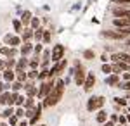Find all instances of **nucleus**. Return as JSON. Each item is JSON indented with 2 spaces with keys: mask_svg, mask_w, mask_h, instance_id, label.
Masks as SVG:
<instances>
[{
  "mask_svg": "<svg viewBox=\"0 0 130 126\" xmlns=\"http://www.w3.org/2000/svg\"><path fill=\"white\" fill-rule=\"evenodd\" d=\"M64 85H66V81H64L62 78H57V81H56V88H54L49 95L42 100L43 109H50V107H54V106L59 104L61 98H62V93H64Z\"/></svg>",
  "mask_w": 130,
  "mask_h": 126,
  "instance_id": "nucleus-1",
  "label": "nucleus"
},
{
  "mask_svg": "<svg viewBox=\"0 0 130 126\" xmlns=\"http://www.w3.org/2000/svg\"><path fill=\"white\" fill-rule=\"evenodd\" d=\"M75 76H73V81H75V85L76 87H83V83H85V79H87V68L83 66V64H80L78 60L75 62Z\"/></svg>",
  "mask_w": 130,
  "mask_h": 126,
  "instance_id": "nucleus-2",
  "label": "nucleus"
},
{
  "mask_svg": "<svg viewBox=\"0 0 130 126\" xmlns=\"http://www.w3.org/2000/svg\"><path fill=\"white\" fill-rule=\"evenodd\" d=\"M56 79H57V78H56ZM56 79H47V81H43V83L38 85V97H37L38 100H43V98L56 88Z\"/></svg>",
  "mask_w": 130,
  "mask_h": 126,
  "instance_id": "nucleus-3",
  "label": "nucleus"
},
{
  "mask_svg": "<svg viewBox=\"0 0 130 126\" xmlns=\"http://www.w3.org/2000/svg\"><path fill=\"white\" fill-rule=\"evenodd\" d=\"M106 104V98L102 97V95H92L89 98V102H87V111L89 112H94V111H101L102 107Z\"/></svg>",
  "mask_w": 130,
  "mask_h": 126,
  "instance_id": "nucleus-4",
  "label": "nucleus"
},
{
  "mask_svg": "<svg viewBox=\"0 0 130 126\" xmlns=\"http://www.w3.org/2000/svg\"><path fill=\"white\" fill-rule=\"evenodd\" d=\"M64 55H66V47H64L62 43H56V45L52 47V57H50L52 64H57L62 59H66Z\"/></svg>",
  "mask_w": 130,
  "mask_h": 126,
  "instance_id": "nucleus-5",
  "label": "nucleus"
},
{
  "mask_svg": "<svg viewBox=\"0 0 130 126\" xmlns=\"http://www.w3.org/2000/svg\"><path fill=\"white\" fill-rule=\"evenodd\" d=\"M99 36L102 40H121V41L127 40L118 29H104V31H101V33H99Z\"/></svg>",
  "mask_w": 130,
  "mask_h": 126,
  "instance_id": "nucleus-6",
  "label": "nucleus"
},
{
  "mask_svg": "<svg viewBox=\"0 0 130 126\" xmlns=\"http://www.w3.org/2000/svg\"><path fill=\"white\" fill-rule=\"evenodd\" d=\"M2 43L7 45V47H21L23 45V40H21V36L14 35V33H7L4 36V40H2Z\"/></svg>",
  "mask_w": 130,
  "mask_h": 126,
  "instance_id": "nucleus-7",
  "label": "nucleus"
},
{
  "mask_svg": "<svg viewBox=\"0 0 130 126\" xmlns=\"http://www.w3.org/2000/svg\"><path fill=\"white\" fill-rule=\"evenodd\" d=\"M111 14L115 17H121V19H130V9L128 7H123V5H115L111 9Z\"/></svg>",
  "mask_w": 130,
  "mask_h": 126,
  "instance_id": "nucleus-8",
  "label": "nucleus"
},
{
  "mask_svg": "<svg viewBox=\"0 0 130 126\" xmlns=\"http://www.w3.org/2000/svg\"><path fill=\"white\" fill-rule=\"evenodd\" d=\"M111 60L113 62H127V64H130V54L128 52H113Z\"/></svg>",
  "mask_w": 130,
  "mask_h": 126,
  "instance_id": "nucleus-9",
  "label": "nucleus"
},
{
  "mask_svg": "<svg viewBox=\"0 0 130 126\" xmlns=\"http://www.w3.org/2000/svg\"><path fill=\"white\" fill-rule=\"evenodd\" d=\"M94 87H95V73H94V71H90L89 74H87L85 83H83V90H85V92H90Z\"/></svg>",
  "mask_w": 130,
  "mask_h": 126,
  "instance_id": "nucleus-10",
  "label": "nucleus"
},
{
  "mask_svg": "<svg viewBox=\"0 0 130 126\" xmlns=\"http://www.w3.org/2000/svg\"><path fill=\"white\" fill-rule=\"evenodd\" d=\"M30 69V59L28 57H21L18 59V66H16V69L14 71H28Z\"/></svg>",
  "mask_w": 130,
  "mask_h": 126,
  "instance_id": "nucleus-11",
  "label": "nucleus"
},
{
  "mask_svg": "<svg viewBox=\"0 0 130 126\" xmlns=\"http://www.w3.org/2000/svg\"><path fill=\"white\" fill-rule=\"evenodd\" d=\"M33 49H35V45H31V41H26V43H23V45L19 47L21 57H28L31 52H33Z\"/></svg>",
  "mask_w": 130,
  "mask_h": 126,
  "instance_id": "nucleus-12",
  "label": "nucleus"
},
{
  "mask_svg": "<svg viewBox=\"0 0 130 126\" xmlns=\"http://www.w3.org/2000/svg\"><path fill=\"white\" fill-rule=\"evenodd\" d=\"M113 26H115V29L130 28V19H121V17H115V19H113Z\"/></svg>",
  "mask_w": 130,
  "mask_h": 126,
  "instance_id": "nucleus-13",
  "label": "nucleus"
},
{
  "mask_svg": "<svg viewBox=\"0 0 130 126\" xmlns=\"http://www.w3.org/2000/svg\"><path fill=\"white\" fill-rule=\"evenodd\" d=\"M33 17H35V16L31 14V10H23V12H21V17H19V19H21V23H23V26H24V28H28Z\"/></svg>",
  "mask_w": 130,
  "mask_h": 126,
  "instance_id": "nucleus-14",
  "label": "nucleus"
},
{
  "mask_svg": "<svg viewBox=\"0 0 130 126\" xmlns=\"http://www.w3.org/2000/svg\"><path fill=\"white\" fill-rule=\"evenodd\" d=\"M2 79H4L5 83H14V81H16V71H14V69H5V71L2 73Z\"/></svg>",
  "mask_w": 130,
  "mask_h": 126,
  "instance_id": "nucleus-15",
  "label": "nucleus"
},
{
  "mask_svg": "<svg viewBox=\"0 0 130 126\" xmlns=\"http://www.w3.org/2000/svg\"><path fill=\"white\" fill-rule=\"evenodd\" d=\"M120 74H113L111 73L109 76H106V79H104V83L108 85V87H118L120 85Z\"/></svg>",
  "mask_w": 130,
  "mask_h": 126,
  "instance_id": "nucleus-16",
  "label": "nucleus"
},
{
  "mask_svg": "<svg viewBox=\"0 0 130 126\" xmlns=\"http://www.w3.org/2000/svg\"><path fill=\"white\" fill-rule=\"evenodd\" d=\"M35 36V29H31L30 26L28 28L23 29V33H21V40H23V43H26V41H31Z\"/></svg>",
  "mask_w": 130,
  "mask_h": 126,
  "instance_id": "nucleus-17",
  "label": "nucleus"
},
{
  "mask_svg": "<svg viewBox=\"0 0 130 126\" xmlns=\"http://www.w3.org/2000/svg\"><path fill=\"white\" fill-rule=\"evenodd\" d=\"M108 117H109V114H108V111L101 109V111H97V116H95V121H97L99 124H104V123H108Z\"/></svg>",
  "mask_w": 130,
  "mask_h": 126,
  "instance_id": "nucleus-18",
  "label": "nucleus"
},
{
  "mask_svg": "<svg viewBox=\"0 0 130 126\" xmlns=\"http://www.w3.org/2000/svg\"><path fill=\"white\" fill-rule=\"evenodd\" d=\"M40 64H42V55H33V57L30 59V69L38 71V69H40Z\"/></svg>",
  "mask_w": 130,
  "mask_h": 126,
  "instance_id": "nucleus-19",
  "label": "nucleus"
},
{
  "mask_svg": "<svg viewBox=\"0 0 130 126\" xmlns=\"http://www.w3.org/2000/svg\"><path fill=\"white\" fill-rule=\"evenodd\" d=\"M43 35H45V26H40V28L35 31V36H33V40H35L37 43H42V41H43Z\"/></svg>",
  "mask_w": 130,
  "mask_h": 126,
  "instance_id": "nucleus-20",
  "label": "nucleus"
},
{
  "mask_svg": "<svg viewBox=\"0 0 130 126\" xmlns=\"http://www.w3.org/2000/svg\"><path fill=\"white\" fill-rule=\"evenodd\" d=\"M16 81H21L24 85L28 81V71H16Z\"/></svg>",
  "mask_w": 130,
  "mask_h": 126,
  "instance_id": "nucleus-21",
  "label": "nucleus"
},
{
  "mask_svg": "<svg viewBox=\"0 0 130 126\" xmlns=\"http://www.w3.org/2000/svg\"><path fill=\"white\" fill-rule=\"evenodd\" d=\"M12 28H14V31H16V33H23V29H24V26H23V23H21V19H18V17H16V19H12Z\"/></svg>",
  "mask_w": 130,
  "mask_h": 126,
  "instance_id": "nucleus-22",
  "label": "nucleus"
},
{
  "mask_svg": "<svg viewBox=\"0 0 130 126\" xmlns=\"http://www.w3.org/2000/svg\"><path fill=\"white\" fill-rule=\"evenodd\" d=\"M47 79H50L49 69H40V73H38V83H43V81H47Z\"/></svg>",
  "mask_w": 130,
  "mask_h": 126,
  "instance_id": "nucleus-23",
  "label": "nucleus"
},
{
  "mask_svg": "<svg viewBox=\"0 0 130 126\" xmlns=\"http://www.w3.org/2000/svg\"><path fill=\"white\" fill-rule=\"evenodd\" d=\"M40 26H43V24H42V19H40V17H37V16H35V17L31 19V23H30V28L37 31V29L40 28Z\"/></svg>",
  "mask_w": 130,
  "mask_h": 126,
  "instance_id": "nucleus-24",
  "label": "nucleus"
},
{
  "mask_svg": "<svg viewBox=\"0 0 130 126\" xmlns=\"http://www.w3.org/2000/svg\"><path fill=\"white\" fill-rule=\"evenodd\" d=\"M24 93H26V97H28V98H37V97H38V87L30 88V90H26Z\"/></svg>",
  "mask_w": 130,
  "mask_h": 126,
  "instance_id": "nucleus-25",
  "label": "nucleus"
},
{
  "mask_svg": "<svg viewBox=\"0 0 130 126\" xmlns=\"http://www.w3.org/2000/svg\"><path fill=\"white\" fill-rule=\"evenodd\" d=\"M5 64H7V69H16V66H18V59L16 57L5 59Z\"/></svg>",
  "mask_w": 130,
  "mask_h": 126,
  "instance_id": "nucleus-26",
  "label": "nucleus"
},
{
  "mask_svg": "<svg viewBox=\"0 0 130 126\" xmlns=\"http://www.w3.org/2000/svg\"><path fill=\"white\" fill-rule=\"evenodd\" d=\"M14 114H16V107H5L4 112H2V116L7 117V119H9L10 116H14Z\"/></svg>",
  "mask_w": 130,
  "mask_h": 126,
  "instance_id": "nucleus-27",
  "label": "nucleus"
},
{
  "mask_svg": "<svg viewBox=\"0 0 130 126\" xmlns=\"http://www.w3.org/2000/svg\"><path fill=\"white\" fill-rule=\"evenodd\" d=\"M21 90H24V85L21 81H14L10 85V92H21Z\"/></svg>",
  "mask_w": 130,
  "mask_h": 126,
  "instance_id": "nucleus-28",
  "label": "nucleus"
},
{
  "mask_svg": "<svg viewBox=\"0 0 130 126\" xmlns=\"http://www.w3.org/2000/svg\"><path fill=\"white\" fill-rule=\"evenodd\" d=\"M9 97H10V92H4L0 95V106H7L9 104Z\"/></svg>",
  "mask_w": 130,
  "mask_h": 126,
  "instance_id": "nucleus-29",
  "label": "nucleus"
},
{
  "mask_svg": "<svg viewBox=\"0 0 130 126\" xmlns=\"http://www.w3.org/2000/svg\"><path fill=\"white\" fill-rule=\"evenodd\" d=\"M38 73H40V69H38V71H35V69H28V79L38 81Z\"/></svg>",
  "mask_w": 130,
  "mask_h": 126,
  "instance_id": "nucleus-30",
  "label": "nucleus"
},
{
  "mask_svg": "<svg viewBox=\"0 0 130 126\" xmlns=\"http://www.w3.org/2000/svg\"><path fill=\"white\" fill-rule=\"evenodd\" d=\"M50 41H52V31L50 29H45V35H43V45H49Z\"/></svg>",
  "mask_w": 130,
  "mask_h": 126,
  "instance_id": "nucleus-31",
  "label": "nucleus"
},
{
  "mask_svg": "<svg viewBox=\"0 0 130 126\" xmlns=\"http://www.w3.org/2000/svg\"><path fill=\"white\" fill-rule=\"evenodd\" d=\"M101 69H102V73H104L106 76H109L111 73H113V68H111V64H109V62H104V64L101 66Z\"/></svg>",
  "mask_w": 130,
  "mask_h": 126,
  "instance_id": "nucleus-32",
  "label": "nucleus"
},
{
  "mask_svg": "<svg viewBox=\"0 0 130 126\" xmlns=\"http://www.w3.org/2000/svg\"><path fill=\"white\" fill-rule=\"evenodd\" d=\"M115 104L116 106H121V107H128V100L125 97H116L115 98Z\"/></svg>",
  "mask_w": 130,
  "mask_h": 126,
  "instance_id": "nucleus-33",
  "label": "nucleus"
},
{
  "mask_svg": "<svg viewBox=\"0 0 130 126\" xmlns=\"http://www.w3.org/2000/svg\"><path fill=\"white\" fill-rule=\"evenodd\" d=\"M83 59H87V60H92V59H95V52H94V50H90V49L83 50Z\"/></svg>",
  "mask_w": 130,
  "mask_h": 126,
  "instance_id": "nucleus-34",
  "label": "nucleus"
},
{
  "mask_svg": "<svg viewBox=\"0 0 130 126\" xmlns=\"http://www.w3.org/2000/svg\"><path fill=\"white\" fill-rule=\"evenodd\" d=\"M24 109L28 111V109H33V107H37V104H35V98H28L26 97V102H24Z\"/></svg>",
  "mask_w": 130,
  "mask_h": 126,
  "instance_id": "nucleus-35",
  "label": "nucleus"
},
{
  "mask_svg": "<svg viewBox=\"0 0 130 126\" xmlns=\"http://www.w3.org/2000/svg\"><path fill=\"white\" fill-rule=\"evenodd\" d=\"M43 43H37L35 45V49H33V55H42V52H43Z\"/></svg>",
  "mask_w": 130,
  "mask_h": 126,
  "instance_id": "nucleus-36",
  "label": "nucleus"
},
{
  "mask_svg": "<svg viewBox=\"0 0 130 126\" xmlns=\"http://www.w3.org/2000/svg\"><path fill=\"white\" fill-rule=\"evenodd\" d=\"M7 123H9V126H18V124H19V117L14 114V116L9 117V121H7Z\"/></svg>",
  "mask_w": 130,
  "mask_h": 126,
  "instance_id": "nucleus-37",
  "label": "nucleus"
},
{
  "mask_svg": "<svg viewBox=\"0 0 130 126\" xmlns=\"http://www.w3.org/2000/svg\"><path fill=\"white\" fill-rule=\"evenodd\" d=\"M24 102H26V97L19 93V97H18V100H16V107H23V106H24Z\"/></svg>",
  "mask_w": 130,
  "mask_h": 126,
  "instance_id": "nucleus-38",
  "label": "nucleus"
},
{
  "mask_svg": "<svg viewBox=\"0 0 130 126\" xmlns=\"http://www.w3.org/2000/svg\"><path fill=\"white\" fill-rule=\"evenodd\" d=\"M16 116L18 117H24L26 116V109H24V107H16Z\"/></svg>",
  "mask_w": 130,
  "mask_h": 126,
  "instance_id": "nucleus-39",
  "label": "nucleus"
},
{
  "mask_svg": "<svg viewBox=\"0 0 130 126\" xmlns=\"http://www.w3.org/2000/svg\"><path fill=\"white\" fill-rule=\"evenodd\" d=\"M37 87V81H33V79H28L26 83H24V92L26 90H30V88H35Z\"/></svg>",
  "mask_w": 130,
  "mask_h": 126,
  "instance_id": "nucleus-40",
  "label": "nucleus"
},
{
  "mask_svg": "<svg viewBox=\"0 0 130 126\" xmlns=\"http://www.w3.org/2000/svg\"><path fill=\"white\" fill-rule=\"evenodd\" d=\"M118 87H120L121 90H125V92H130V81H120Z\"/></svg>",
  "mask_w": 130,
  "mask_h": 126,
  "instance_id": "nucleus-41",
  "label": "nucleus"
},
{
  "mask_svg": "<svg viewBox=\"0 0 130 126\" xmlns=\"http://www.w3.org/2000/svg\"><path fill=\"white\" fill-rule=\"evenodd\" d=\"M50 57H52V50L45 49L43 52H42V60H43V59H50Z\"/></svg>",
  "mask_w": 130,
  "mask_h": 126,
  "instance_id": "nucleus-42",
  "label": "nucleus"
},
{
  "mask_svg": "<svg viewBox=\"0 0 130 126\" xmlns=\"http://www.w3.org/2000/svg\"><path fill=\"white\" fill-rule=\"evenodd\" d=\"M111 2L116 4V5H123V7L125 5H130V0H111Z\"/></svg>",
  "mask_w": 130,
  "mask_h": 126,
  "instance_id": "nucleus-43",
  "label": "nucleus"
},
{
  "mask_svg": "<svg viewBox=\"0 0 130 126\" xmlns=\"http://www.w3.org/2000/svg\"><path fill=\"white\" fill-rule=\"evenodd\" d=\"M118 123H120V124H128L127 116H125V114H120V117H118Z\"/></svg>",
  "mask_w": 130,
  "mask_h": 126,
  "instance_id": "nucleus-44",
  "label": "nucleus"
},
{
  "mask_svg": "<svg viewBox=\"0 0 130 126\" xmlns=\"http://www.w3.org/2000/svg\"><path fill=\"white\" fill-rule=\"evenodd\" d=\"M118 31H120L125 38H128V36H130V28H123V29H118Z\"/></svg>",
  "mask_w": 130,
  "mask_h": 126,
  "instance_id": "nucleus-45",
  "label": "nucleus"
},
{
  "mask_svg": "<svg viewBox=\"0 0 130 126\" xmlns=\"http://www.w3.org/2000/svg\"><path fill=\"white\" fill-rule=\"evenodd\" d=\"M7 69V64H5V59H0V73H4Z\"/></svg>",
  "mask_w": 130,
  "mask_h": 126,
  "instance_id": "nucleus-46",
  "label": "nucleus"
},
{
  "mask_svg": "<svg viewBox=\"0 0 130 126\" xmlns=\"http://www.w3.org/2000/svg\"><path fill=\"white\" fill-rule=\"evenodd\" d=\"M121 79H123V81H130V71L123 73V74H121Z\"/></svg>",
  "mask_w": 130,
  "mask_h": 126,
  "instance_id": "nucleus-47",
  "label": "nucleus"
},
{
  "mask_svg": "<svg viewBox=\"0 0 130 126\" xmlns=\"http://www.w3.org/2000/svg\"><path fill=\"white\" fill-rule=\"evenodd\" d=\"M118 117H120V116H116V114H111V116H109V119L113 121V123H116V121H118Z\"/></svg>",
  "mask_w": 130,
  "mask_h": 126,
  "instance_id": "nucleus-48",
  "label": "nucleus"
},
{
  "mask_svg": "<svg viewBox=\"0 0 130 126\" xmlns=\"http://www.w3.org/2000/svg\"><path fill=\"white\" fill-rule=\"evenodd\" d=\"M101 59H102V64H104V62H108V55H106V54H102Z\"/></svg>",
  "mask_w": 130,
  "mask_h": 126,
  "instance_id": "nucleus-49",
  "label": "nucleus"
},
{
  "mask_svg": "<svg viewBox=\"0 0 130 126\" xmlns=\"http://www.w3.org/2000/svg\"><path fill=\"white\" fill-rule=\"evenodd\" d=\"M102 126H116V124H115L113 121H108V123H104V124H102Z\"/></svg>",
  "mask_w": 130,
  "mask_h": 126,
  "instance_id": "nucleus-50",
  "label": "nucleus"
},
{
  "mask_svg": "<svg viewBox=\"0 0 130 126\" xmlns=\"http://www.w3.org/2000/svg\"><path fill=\"white\" fill-rule=\"evenodd\" d=\"M18 126H28V121H21V123H19Z\"/></svg>",
  "mask_w": 130,
  "mask_h": 126,
  "instance_id": "nucleus-51",
  "label": "nucleus"
},
{
  "mask_svg": "<svg viewBox=\"0 0 130 126\" xmlns=\"http://www.w3.org/2000/svg\"><path fill=\"white\" fill-rule=\"evenodd\" d=\"M0 126H9V123H4V121H0Z\"/></svg>",
  "mask_w": 130,
  "mask_h": 126,
  "instance_id": "nucleus-52",
  "label": "nucleus"
},
{
  "mask_svg": "<svg viewBox=\"0 0 130 126\" xmlns=\"http://www.w3.org/2000/svg\"><path fill=\"white\" fill-rule=\"evenodd\" d=\"M125 43H127V45L130 47V38H127V40H125Z\"/></svg>",
  "mask_w": 130,
  "mask_h": 126,
  "instance_id": "nucleus-53",
  "label": "nucleus"
},
{
  "mask_svg": "<svg viewBox=\"0 0 130 126\" xmlns=\"http://www.w3.org/2000/svg\"><path fill=\"white\" fill-rule=\"evenodd\" d=\"M127 121H128V124H130V114H127Z\"/></svg>",
  "mask_w": 130,
  "mask_h": 126,
  "instance_id": "nucleus-54",
  "label": "nucleus"
},
{
  "mask_svg": "<svg viewBox=\"0 0 130 126\" xmlns=\"http://www.w3.org/2000/svg\"><path fill=\"white\" fill-rule=\"evenodd\" d=\"M116 126H128V124H120V123H118V124H116Z\"/></svg>",
  "mask_w": 130,
  "mask_h": 126,
  "instance_id": "nucleus-55",
  "label": "nucleus"
},
{
  "mask_svg": "<svg viewBox=\"0 0 130 126\" xmlns=\"http://www.w3.org/2000/svg\"><path fill=\"white\" fill-rule=\"evenodd\" d=\"M2 47H4V43H2V41H0V50H2Z\"/></svg>",
  "mask_w": 130,
  "mask_h": 126,
  "instance_id": "nucleus-56",
  "label": "nucleus"
},
{
  "mask_svg": "<svg viewBox=\"0 0 130 126\" xmlns=\"http://www.w3.org/2000/svg\"><path fill=\"white\" fill-rule=\"evenodd\" d=\"M90 2H95V0H89V4H90Z\"/></svg>",
  "mask_w": 130,
  "mask_h": 126,
  "instance_id": "nucleus-57",
  "label": "nucleus"
},
{
  "mask_svg": "<svg viewBox=\"0 0 130 126\" xmlns=\"http://www.w3.org/2000/svg\"><path fill=\"white\" fill-rule=\"evenodd\" d=\"M0 79H2V73H0Z\"/></svg>",
  "mask_w": 130,
  "mask_h": 126,
  "instance_id": "nucleus-58",
  "label": "nucleus"
},
{
  "mask_svg": "<svg viewBox=\"0 0 130 126\" xmlns=\"http://www.w3.org/2000/svg\"><path fill=\"white\" fill-rule=\"evenodd\" d=\"M38 126H45V124H38Z\"/></svg>",
  "mask_w": 130,
  "mask_h": 126,
  "instance_id": "nucleus-59",
  "label": "nucleus"
},
{
  "mask_svg": "<svg viewBox=\"0 0 130 126\" xmlns=\"http://www.w3.org/2000/svg\"><path fill=\"white\" fill-rule=\"evenodd\" d=\"M0 117H2V114H0Z\"/></svg>",
  "mask_w": 130,
  "mask_h": 126,
  "instance_id": "nucleus-60",
  "label": "nucleus"
},
{
  "mask_svg": "<svg viewBox=\"0 0 130 126\" xmlns=\"http://www.w3.org/2000/svg\"><path fill=\"white\" fill-rule=\"evenodd\" d=\"M128 126H130V124H128Z\"/></svg>",
  "mask_w": 130,
  "mask_h": 126,
  "instance_id": "nucleus-61",
  "label": "nucleus"
}]
</instances>
